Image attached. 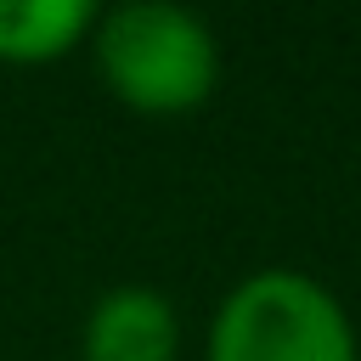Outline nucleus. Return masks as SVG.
Returning a JSON list of instances; mask_svg holds the SVG:
<instances>
[{"instance_id":"obj_1","label":"nucleus","mask_w":361,"mask_h":361,"mask_svg":"<svg viewBox=\"0 0 361 361\" xmlns=\"http://www.w3.org/2000/svg\"><path fill=\"white\" fill-rule=\"evenodd\" d=\"M107 90L135 113H192L220 79V45L209 23L169 0H130L90 28Z\"/></svg>"},{"instance_id":"obj_2","label":"nucleus","mask_w":361,"mask_h":361,"mask_svg":"<svg viewBox=\"0 0 361 361\" xmlns=\"http://www.w3.org/2000/svg\"><path fill=\"white\" fill-rule=\"evenodd\" d=\"M209 361H361L355 322L305 271H248L209 322Z\"/></svg>"},{"instance_id":"obj_3","label":"nucleus","mask_w":361,"mask_h":361,"mask_svg":"<svg viewBox=\"0 0 361 361\" xmlns=\"http://www.w3.org/2000/svg\"><path fill=\"white\" fill-rule=\"evenodd\" d=\"M180 316L158 288H113L90 305L85 361H175Z\"/></svg>"},{"instance_id":"obj_4","label":"nucleus","mask_w":361,"mask_h":361,"mask_svg":"<svg viewBox=\"0 0 361 361\" xmlns=\"http://www.w3.org/2000/svg\"><path fill=\"white\" fill-rule=\"evenodd\" d=\"M90 0H0V62H56L96 28Z\"/></svg>"}]
</instances>
